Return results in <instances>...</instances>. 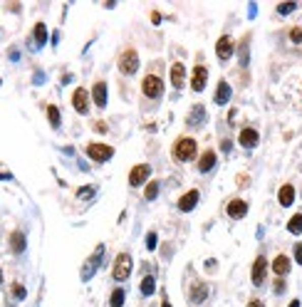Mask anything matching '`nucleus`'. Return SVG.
Instances as JSON below:
<instances>
[{
	"mask_svg": "<svg viewBox=\"0 0 302 307\" xmlns=\"http://www.w3.org/2000/svg\"><path fill=\"white\" fill-rule=\"evenodd\" d=\"M25 248H27V238H25V233L22 230H15L13 235H10V250L13 253H25Z\"/></svg>",
	"mask_w": 302,
	"mask_h": 307,
	"instance_id": "22",
	"label": "nucleus"
},
{
	"mask_svg": "<svg viewBox=\"0 0 302 307\" xmlns=\"http://www.w3.org/2000/svg\"><path fill=\"white\" fill-rule=\"evenodd\" d=\"M206 121V107L203 104H193L189 112V127H201Z\"/></svg>",
	"mask_w": 302,
	"mask_h": 307,
	"instance_id": "20",
	"label": "nucleus"
},
{
	"mask_svg": "<svg viewBox=\"0 0 302 307\" xmlns=\"http://www.w3.org/2000/svg\"><path fill=\"white\" fill-rule=\"evenodd\" d=\"M233 40L228 38V35H223V38H218V42H216V55H218V59L221 62H228V59L233 57Z\"/></svg>",
	"mask_w": 302,
	"mask_h": 307,
	"instance_id": "14",
	"label": "nucleus"
},
{
	"mask_svg": "<svg viewBox=\"0 0 302 307\" xmlns=\"http://www.w3.org/2000/svg\"><path fill=\"white\" fill-rule=\"evenodd\" d=\"M238 144H240L243 149H255V146L260 144V134H258V129H253V127L240 129V134H238Z\"/></svg>",
	"mask_w": 302,
	"mask_h": 307,
	"instance_id": "9",
	"label": "nucleus"
},
{
	"mask_svg": "<svg viewBox=\"0 0 302 307\" xmlns=\"http://www.w3.org/2000/svg\"><path fill=\"white\" fill-rule=\"evenodd\" d=\"M141 92L149 99H159V97L164 95V79L159 75H146L144 82H141Z\"/></svg>",
	"mask_w": 302,
	"mask_h": 307,
	"instance_id": "3",
	"label": "nucleus"
},
{
	"mask_svg": "<svg viewBox=\"0 0 302 307\" xmlns=\"http://www.w3.org/2000/svg\"><path fill=\"white\" fill-rule=\"evenodd\" d=\"M156 196H159V181H149L146 189H144V198L146 201H154Z\"/></svg>",
	"mask_w": 302,
	"mask_h": 307,
	"instance_id": "29",
	"label": "nucleus"
},
{
	"mask_svg": "<svg viewBox=\"0 0 302 307\" xmlns=\"http://www.w3.org/2000/svg\"><path fill=\"white\" fill-rule=\"evenodd\" d=\"M47 119H50L52 129H57V127H59V109H57L55 104H50V107H47Z\"/></svg>",
	"mask_w": 302,
	"mask_h": 307,
	"instance_id": "31",
	"label": "nucleus"
},
{
	"mask_svg": "<svg viewBox=\"0 0 302 307\" xmlns=\"http://www.w3.org/2000/svg\"><path fill=\"white\" fill-rule=\"evenodd\" d=\"M221 149L223 151H230V141H221Z\"/></svg>",
	"mask_w": 302,
	"mask_h": 307,
	"instance_id": "43",
	"label": "nucleus"
},
{
	"mask_svg": "<svg viewBox=\"0 0 302 307\" xmlns=\"http://www.w3.org/2000/svg\"><path fill=\"white\" fill-rule=\"evenodd\" d=\"M206 82H208V70L203 65H196L193 72H191V89L193 92H203L206 89Z\"/></svg>",
	"mask_w": 302,
	"mask_h": 307,
	"instance_id": "8",
	"label": "nucleus"
},
{
	"mask_svg": "<svg viewBox=\"0 0 302 307\" xmlns=\"http://www.w3.org/2000/svg\"><path fill=\"white\" fill-rule=\"evenodd\" d=\"M92 97H95V104L99 109L107 107V82H97L95 89H92Z\"/></svg>",
	"mask_w": 302,
	"mask_h": 307,
	"instance_id": "23",
	"label": "nucleus"
},
{
	"mask_svg": "<svg viewBox=\"0 0 302 307\" xmlns=\"http://www.w3.org/2000/svg\"><path fill=\"white\" fill-rule=\"evenodd\" d=\"M278 203H280L283 208H287V206L295 203V186H292V183L280 186V191H278Z\"/></svg>",
	"mask_w": 302,
	"mask_h": 307,
	"instance_id": "18",
	"label": "nucleus"
},
{
	"mask_svg": "<svg viewBox=\"0 0 302 307\" xmlns=\"http://www.w3.org/2000/svg\"><path fill=\"white\" fill-rule=\"evenodd\" d=\"M184 82H186V67H184V62H173L171 65V84L176 89H181Z\"/></svg>",
	"mask_w": 302,
	"mask_h": 307,
	"instance_id": "17",
	"label": "nucleus"
},
{
	"mask_svg": "<svg viewBox=\"0 0 302 307\" xmlns=\"http://www.w3.org/2000/svg\"><path fill=\"white\" fill-rule=\"evenodd\" d=\"M149 176H151V166H149V164H136L132 171H129V186H141Z\"/></svg>",
	"mask_w": 302,
	"mask_h": 307,
	"instance_id": "11",
	"label": "nucleus"
},
{
	"mask_svg": "<svg viewBox=\"0 0 302 307\" xmlns=\"http://www.w3.org/2000/svg\"><path fill=\"white\" fill-rule=\"evenodd\" d=\"M151 22L159 25V22H161V15H159V13H151Z\"/></svg>",
	"mask_w": 302,
	"mask_h": 307,
	"instance_id": "41",
	"label": "nucleus"
},
{
	"mask_svg": "<svg viewBox=\"0 0 302 307\" xmlns=\"http://www.w3.org/2000/svg\"><path fill=\"white\" fill-rule=\"evenodd\" d=\"M10 295H13L15 300H25V297H27V290H25V285H20V283H13V285H10Z\"/></svg>",
	"mask_w": 302,
	"mask_h": 307,
	"instance_id": "30",
	"label": "nucleus"
},
{
	"mask_svg": "<svg viewBox=\"0 0 302 307\" xmlns=\"http://www.w3.org/2000/svg\"><path fill=\"white\" fill-rule=\"evenodd\" d=\"M198 198H201L198 189H191V191H186L184 196H181V198H178V211H181V213L193 211V208L198 206Z\"/></svg>",
	"mask_w": 302,
	"mask_h": 307,
	"instance_id": "13",
	"label": "nucleus"
},
{
	"mask_svg": "<svg viewBox=\"0 0 302 307\" xmlns=\"http://www.w3.org/2000/svg\"><path fill=\"white\" fill-rule=\"evenodd\" d=\"M171 154H173V159H176L178 164H189V161H193V159L198 156V144H196V139H191V136H181V139H176Z\"/></svg>",
	"mask_w": 302,
	"mask_h": 307,
	"instance_id": "1",
	"label": "nucleus"
},
{
	"mask_svg": "<svg viewBox=\"0 0 302 307\" xmlns=\"http://www.w3.org/2000/svg\"><path fill=\"white\" fill-rule=\"evenodd\" d=\"M5 8H8V10H15V13H20V8H22V5H20V3H15V5L10 3V5H5Z\"/></svg>",
	"mask_w": 302,
	"mask_h": 307,
	"instance_id": "40",
	"label": "nucleus"
},
{
	"mask_svg": "<svg viewBox=\"0 0 302 307\" xmlns=\"http://www.w3.org/2000/svg\"><path fill=\"white\" fill-rule=\"evenodd\" d=\"M33 38H35V47H42V45L47 42V27H45V22H38V25H35V30H33L30 40Z\"/></svg>",
	"mask_w": 302,
	"mask_h": 307,
	"instance_id": "25",
	"label": "nucleus"
},
{
	"mask_svg": "<svg viewBox=\"0 0 302 307\" xmlns=\"http://www.w3.org/2000/svg\"><path fill=\"white\" fill-rule=\"evenodd\" d=\"M208 292H210V288H208L206 283H203V280H196L189 290V302L191 305H201V302H206Z\"/></svg>",
	"mask_w": 302,
	"mask_h": 307,
	"instance_id": "7",
	"label": "nucleus"
},
{
	"mask_svg": "<svg viewBox=\"0 0 302 307\" xmlns=\"http://www.w3.org/2000/svg\"><path fill=\"white\" fill-rule=\"evenodd\" d=\"M8 55H10V59H15V62H18V59H20V50H18V47H10V50H8Z\"/></svg>",
	"mask_w": 302,
	"mask_h": 307,
	"instance_id": "38",
	"label": "nucleus"
},
{
	"mask_svg": "<svg viewBox=\"0 0 302 307\" xmlns=\"http://www.w3.org/2000/svg\"><path fill=\"white\" fill-rule=\"evenodd\" d=\"M297 8H300L297 3H280L275 10H278V15H290V13H295Z\"/></svg>",
	"mask_w": 302,
	"mask_h": 307,
	"instance_id": "32",
	"label": "nucleus"
},
{
	"mask_svg": "<svg viewBox=\"0 0 302 307\" xmlns=\"http://www.w3.org/2000/svg\"><path fill=\"white\" fill-rule=\"evenodd\" d=\"M216 161H218V156H216V151H213V149H206V151H203L201 156H198V171H201V173L213 171Z\"/></svg>",
	"mask_w": 302,
	"mask_h": 307,
	"instance_id": "16",
	"label": "nucleus"
},
{
	"mask_svg": "<svg viewBox=\"0 0 302 307\" xmlns=\"http://www.w3.org/2000/svg\"><path fill=\"white\" fill-rule=\"evenodd\" d=\"M136 70H139V52L129 47V50H124L122 52V57H119V72L127 77L136 75Z\"/></svg>",
	"mask_w": 302,
	"mask_h": 307,
	"instance_id": "2",
	"label": "nucleus"
},
{
	"mask_svg": "<svg viewBox=\"0 0 302 307\" xmlns=\"http://www.w3.org/2000/svg\"><path fill=\"white\" fill-rule=\"evenodd\" d=\"M246 307H265V305L260 302V300H258V297H253V300H250V302H248Z\"/></svg>",
	"mask_w": 302,
	"mask_h": 307,
	"instance_id": "39",
	"label": "nucleus"
},
{
	"mask_svg": "<svg viewBox=\"0 0 302 307\" xmlns=\"http://www.w3.org/2000/svg\"><path fill=\"white\" fill-rule=\"evenodd\" d=\"M226 213L233 218V221H240V218L248 213V203L243 201V198H233V201L226 206Z\"/></svg>",
	"mask_w": 302,
	"mask_h": 307,
	"instance_id": "15",
	"label": "nucleus"
},
{
	"mask_svg": "<svg viewBox=\"0 0 302 307\" xmlns=\"http://www.w3.org/2000/svg\"><path fill=\"white\" fill-rule=\"evenodd\" d=\"M230 95H233V89H230V84H228L226 79H221L218 82V87H216V104H228L230 102Z\"/></svg>",
	"mask_w": 302,
	"mask_h": 307,
	"instance_id": "21",
	"label": "nucleus"
},
{
	"mask_svg": "<svg viewBox=\"0 0 302 307\" xmlns=\"http://www.w3.org/2000/svg\"><path fill=\"white\" fill-rule=\"evenodd\" d=\"M156 243H159V238H156V233L151 230L149 235H146V248H149V250H154V248H156Z\"/></svg>",
	"mask_w": 302,
	"mask_h": 307,
	"instance_id": "35",
	"label": "nucleus"
},
{
	"mask_svg": "<svg viewBox=\"0 0 302 307\" xmlns=\"http://www.w3.org/2000/svg\"><path fill=\"white\" fill-rule=\"evenodd\" d=\"M132 268H134V260H132V255L129 253H119V258H116V263H114V270H112V275H114V280H127L129 275H132Z\"/></svg>",
	"mask_w": 302,
	"mask_h": 307,
	"instance_id": "4",
	"label": "nucleus"
},
{
	"mask_svg": "<svg viewBox=\"0 0 302 307\" xmlns=\"http://www.w3.org/2000/svg\"><path fill=\"white\" fill-rule=\"evenodd\" d=\"M161 307H171V302H169V300H166V297L161 300Z\"/></svg>",
	"mask_w": 302,
	"mask_h": 307,
	"instance_id": "45",
	"label": "nucleus"
},
{
	"mask_svg": "<svg viewBox=\"0 0 302 307\" xmlns=\"http://www.w3.org/2000/svg\"><path fill=\"white\" fill-rule=\"evenodd\" d=\"M265 275H267V258L265 255H258L255 263H253V270H250V280H253L255 288H263Z\"/></svg>",
	"mask_w": 302,
	"mask_h": 307,
	"instance_id": "6",
	"label": "nucleus"
},
{
	"mask_svg": "<svg viewBox=\"0 0 302 307\" xmlns=\"http://www.w3.org/2000/svg\"><path fill=\"white\" fill-rule=\"evenodd\" d=\"M290 268H292V263H290V258H287V255H283V253H280V255L273 260V272H275L278 278H285V275L290 272Z\"/></svg>",
	"mask_w": 302,
	"mask_h": 307,
	"instance_id": "19",
	"label": "nucleus"
},
{
	"mask_svg": "<svg viewBox=\"0 0 302 307\" xmlns=\"http://www.w3.org/2000/svg\"><path fill=\"white\" fill-rule=\"evenodd\" d=\"M0 283H3V270H0Z\"/></svg>",
	"mask_w": 302,
	"mask_h": 307,
	"instance_id": "46",
	"label": "nucleus"
},
{
	"mask_svg": "<svg viewBox=\"0 0 302 307\" xmlns=\"http://www.w3.org/2000/svg\"><path fill=\"white\" fill-rule=\"evenodd\" d=\"M287 35H290V40H292L295 45H300V42H302V27H290V33H287Z\"/></svg>",
	"mask_w": 302,
	"mask_h": 307,
	"instance_id": "34",
	"label": "nucleus"
},
{
	"mask_svg": "<svg viewBox=\"0 0 302 307\" xmlns=\"http://www.w3.org/2000/svg\"><path fill=\"white\" fill-rule=\"evenodd\" d=\"M255 10H258V5H255V3H250V5H248V13H250V15H255Z\"/></svg>",
	"mask_w": 302,
	"mask_h": 307,
	"instance_id": "42",
	"label": "nucleus"
},
{
	"mask_svg": "<svg viewBox=\"0 0 302 307\" xmlns=\"http://www.w3.org/2000/svg\"><path fill=\"white\" fill-rule=\"evenodd\" d=\"M95 193H97L95 186H82V189L77 191V196H79V198H92Z\"/></svg>",
	"mask_w": 302,
	"mask_h": 307,
	"instance_id": "33",
	"label": "nucleus"
},
{
	"mask_svg": "<svg viewBox=\"0 0 302 307\" xmlns=\"http://www.w3.org/2000/svg\"><path fill=\"white\" fill-rule=\"evenodd\" d=\"M295 263L302 265V243H295Z\"/></svg>",
	"mask_w": 302,
	"mask_h": 307,
	"instance_id": "37",
	"label": "nucleus"
},
{
	"mask_svg": "<svg viewBox=\"0 0 302 307\" xmlns=\"http://www.w3.org/2000/svg\"><path fill=\"white\" fill-rule=\"evenodd\" d=\"M273 290H275V295L285 292V278H278V280H275V285H273Z\"/></svg>",
	"mask_w": 302,
	"mask_h": 307,
	"instance_id": "36",
	"label": "nucleus"
},
{
	"mask_svg": "<svg viewBox=\"0 0 302 307\" xmlns=\"http://www.w3.org/2000/svg\"><path fill=\"white\" fill-rule=\"evenodd\" d=\"M124 300H127V292L122 288H116L112 292V297H109V307H122L124 305Z\"/></svg>",
	"mask_w": 302,
	"mask_h": 307,
	"instance_id": "28",
	"label": "nucleus"
},
{
	"mask_svg": "<svg viewBox=\"0 0 302 307\" xmlns=\"http://www.w3.org/2000/svg\"><path fill=\"white\" fill-rule=\"evenodd\" d=\"M287 307H300V300H292V302H290Z\"/></svg>",
	"mask_w": 302,
	"mask_h": 307,
	"instance_id": "44",
	"label": "nucleus"
},
{
	"mask_svg": "<svg viewBox=\"0 0 302 307\" xmlns=\"http://www.w3.org/2000/svg\"><path fill=\"white\" fill-rule=\"evenodd\" d=\"M238 55H240V67H248V62H250V35L240 40V50H238Z\"/></svg>",
	"mask_w": 302,
	"mask_h": 307,
	"instance_id": "24",
	"label": "nucleus"
},
{
	"mask_svg": "<svg viewBox=\"0 0 302 307\" xmlns=\"http://www.w3.org/2000/svg\"><path fill=\"white\" fill-rule=\"evenodd\" d=\"M102 253H104V245H97V250H95V255L84 263V268H82V280L87 283L92 275L97 272V268H99V263H102Z\"/></svg>",
	"mask_w": 302,
	"mask_h": 307,
	"instance_id": "10",
	"label": "nucleus"
},
{
	"mask_svg": "<svg viewBox=\"0 0 302 307\" xmlns=\"http://www.w3.org/2000/svg\"><path fill=\"white\" fill-rule=\"evenodd\" d=\"M287 230H290L292 235H300V233H302V213L290 216V221H287Z\"/></svg>",
	"mask_w": 302,
	"mask_h": 307,
	"instance_id": "27",
	"label": "nucleus"
},
{
	"mask_svg": "<svg viewBox=\"0 0 302 307\" xmlns=\"http://www.w3.org/2000/svg\"><path fill=\"white\" fill-rule=\"evenodd\" d=\"M139 290H141V295H144V297H151V295H154V290H156V280H154V275H146V278L141 280Z\"/></svg>",
	"mask_w": 302,
	"mask_h": 307,
	"instance_id": "26",
	"label": "nucleus"
},
{
	"mask_svg": "<svg viewBox=\"0 0 302 307\" xmlns=\"http://www.w3.org/2000/svg\"><path fill=\"white\" fill-rule=\"evenodd\" d=\"M87 156L97 161V164H104V161H109L114 156V149L109 144H99V141H92V144H87Z\"/></svg>",
	"mask_w": 302,
	"mask_h": 307,
	"instance_id": "5",
	"label": "nucleus"
},
{
	"mask_svg": "<svg viewBox=\"0 0 302 307\" xmlns=\"http://www.w3.org/2000/svg\"><path fill=\"white\" fill-rule=\"evenodd\" d=\"M72 107H75L79 114H87L89 112V95H87L84 87H77L75 92H72Z\"/></svg>",
	"mask_w": 302,
	"mask_h": 307,
	"instance_id": "12",
	"label": "nucleus"
}]
</instances>
